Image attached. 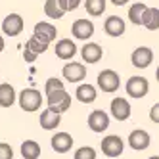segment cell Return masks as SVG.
<instances>
[{
	"label": "cell",
	"mask_w": 159,
	"mask_h": 159,
	"mask_svg": "<svg viewBox=\"0 0 159 159\" xmlns=\"http://www.w3.org/2000/svg\"><path fill=\"white\" fill-rule=\"evenodd\" d=\"M48 98V107L56 113H61L67 111L71 107V96L65 92V88H60V90H54V92H48L46 94Z\"/></svg>",
	"instance_id": "cell-1"
},
{
	"label": "cell",
	"mask_w": 159,
	"mask_h": 159,
	"mask_svg": "<svg viewBox=\"0 0 159 159\" xmlns=\"http://www.w3.org/2000/svg\"><path fill=\"white\" fill-rule=\"evenodd\" d=\"M19 106L23 111H37L40 106H42V94L35 88H23L19 92Z\"/></svg>",
	"instance_id": "cell-2"
},
{
	"label": "cell",
	"mask_w": 159,
	"mask_h": 159,
	"mask_svg": "<svg viewBox=\"0 0 159 159\" xmlns=\"http://www.w3.org/2000/svg\"><path fill=\"white\" fill-rule=\"evenodd\" d=\"M98 86L104 92H117L121 86V77L113 69H104L98 73Z\"/></svg>",
	"instance_id": "cell-3"
},
{
	"label": "cell",
	"mask_w": 159,
	"mask_h": 159,
	"mask_svg": "<svg viewBox=\"0 0 159 159\" xmlns=\"http://www.w3.org/2000/svg\"><path fill=\"white\" fill-rule=\"evenodd\" d=\"M125 90H127V94H129L130 98L140 100V98H144V96L148 94V90H150V83H148L144 77L134 75V77H130L129 81H127V84H125Z\"/></svg>",
	"instance_id": "cell-4"
},
{
	"label": "cell",
	"mask_w": 159,
	"mask_h": 159,
	"mask_svg": "<svg viewBox=\"0 0 159 159\" xmlns=\"http://www.w3.org/2000/svg\"><path fill=\"white\" fill-rule=\"evenodd\" d=\"M130 61L136 69H146V67H150L152 61H153V50L150 46H138L134 48L132 56H130Z\"/></svg>",
	"instance_id": "cell-5"
},
{
	"label": "cell",
	"mask_w": 159,
	"mask_h": 159,
	"mask_svg": "<svg viewBox=\"0 0 159 159\" xmlns=\"http://www.w3.org/2000/svg\"><path fill=\"white\" fill-rule=\"evenodd\" d=\"M125 150V142L119 138V136L111 134V136H106L102 140V153L107 155V157H119Z\"/></svg>",
	"instance_id": "cell-6"
},
{
	"label": "cell",
	"mask_w": 159,
	"mask_h": 159,
	"mask_svg": "<svg viewBox=\"0 0 159 159\" xmlns=\"http://www.w3.org/2000/svg\"><path fill=\"white\" fill-rule=\"evenodd\" d=\"M61 73H63L67 83H81L86 77V67L83 63H79V61H69V63L63 65Z\"/></svg>",
	"instance_id": "cell-7"
},
{
	"label": "cell",
	"mask_w": 159,
	"mask_h": 159,
	"mask_svg": "<svg viewBox=\"0 0 159 159\" xmlns=\"http://www.w3.org/2000/svg\"><path fill=\"white\" fill-rule=\"evenodd\" d=\"M130 113H132V107H130L127 98H119L117 96V98L111 100V115H113V119L127 121L130 117Z\"/></svg>",
	"instance_id": "cell-8"
},
{
	"label": "cell",
	"mask_w": 159,
	"mask_h": 159,
	"mask_svg": "<svg viewBox=\"0 0 159 159\" xmlns=\"http://www.w3.org/2000/svg\"><path fill=\"white\" fill-rule=\"evenodd\" d=\"M71 33H73V37H75V39H79V40H86V39H90V37L94 35V23H92L90 19L81 17V19L73 21Z\"/></svg>",
	"instance_id": "cell-9"
},
{
	"label": "cell",
	"mask_w": 159,
	"mask_h": 159,
	"mask_svg": "<svg viewBox=\"0 0 159 159\" xmlns=\"http://www.w3.org/2000/svg\"><path fill=\"white\" fill-rule=\"evenodd\" d=\"M109 127V115L102 109H94L88 115V129L92 132H104Z\"/></svg>",
	"instance_id": "cell-10"
},
{
	"label": "cell",
	"mask_w": 159,
	"mask_h": 159,
	"mask_svg": "<svg viewBox=\"0 0 159 159\" xmlns=\"http://www.w3.org/2000/svg\"><path fill=\"white\" fill-rule=\"evenodd\" d=\"M2 31L8 37H17L21 31H23V17L19 14H10L4 17L2 21Z\"/></svg>",
	"instance_id": "cell-11"
},
{
	"label": "cell",
	"mask_w": 159,
	"mask_h": 159,
	"mask_svg": "<svg viewBox=\"0 0 159 159\" xmlns=\"http://www.w3.org/2000/svg\"><path fill=\"white\" fill-rule=\"evenodd\" d=\"M150 144H152V136L146 130H142V129H136V130H132L129 134V146L132 148V150H136V152L146 150Z\"/></svg>",
	"instance_id": "cell-12"
},
{
	"label": "cell",
	"mask_w": 159,
	"mask_h": 159,
	"mask_svg": "<svg viewBox=\"0 0 159 159\" xmlns=\"http://www.w3.org/2000/svg\"><path fill=\"white\" fill-rule=\"evenodd\" d=\"M35 37L40 39L42 42H46L50 44L52 40H56V35H58V29H56L52 23H48V21H40V23L35 25Z\"/></svg>",
	"instance_id": "cell-13"
},
{
	"label": "cell",
	"mask_w": 159,
	"mask_h": 159,
	"mask_svg": "<svg viewBox=\"0 0 159 159\" xmlns=\"http://www.w3.org/2000/svg\"><path fill=\"white\" fill-rule=\"evenodd\" d=\"M75 54H77V44L71 39H61L56 42V56L60 60H73Z\"/></svg>",
	"instance_id": "cell-14"
},
{
	"label": "cell",
	"mask_w": 159,
	"mask_h": 159,
	"mask_svg": "<svg viewBox=\"0 0 159 159\" xmlns=\"http://www.w3.org/2000/svg\"><path fill=\"white\" fill-rule=\"evenodd\" d=\"M81 56H83V61H86V63H98L102 60V56H104V50H102L100 44L88 42V44H84V46H83Z\"/></svg>",
	"instance_id": "cell-15"
},
{
	"label": "cell",
	"mask_w": 159,
	"mask_h": 159,
	"mask_svg": "<svg viewBox=\"0 0 159 159\" xmlns=\"http://www.w3.org/2000/svg\"><path fill=\"white\" fill-rule=\"evenodd\" d=\"M52 148L58 153H65V152H69L71 148H73V138H71V134H67V132H56L52 136Z\"/></svg>",
	"instance_id": "cell-16"
},
{
	"label": "cell",
	"mask_w": 159,
	"mask_h": 159,
	"mask_svg": "<svg viewBox=\"0 0 159 159\" xmlns=\"http://www.w3.org/2000/svg\"><path fill=\"white\" fill-rule=\"evenodd\" d=\"M40 127L44 129V130H54L58 125L61 123V117H60V113H56V111H52L50 107L48 109H44L42 113H40Z\"/></svg>",
	"instance_id": "cell-17"
},
{
	"label": "cell",
	"mask_w": 159,
	"mask_h": 159,
	"mask_svg": "<svg viewBox=\"0 0 159 159\" xmlns=\"http://www.w3.org/2000/svg\"><path fill=\"white\" fill-rule=\"evenodd\" d=\"M104 29L109 37H121L125 33V21L119 16H109L104 23Z\"/></svg>",
	"instance_id": "cell-18"
},
{
	"label": "cell",
	"mask_w": 159,
	"mask_h": 159,
	"mask_svg": "<svg viewBox=\"0 0 159 159\" xmlns=\"http://www.w3.org/2000/svg\"><path fill=\"white\" fill-rule=\"evenodd\" d=\"M75 96H77L79 102H83V104H92V102H96V98H98V92H96V86L86 83V84H79Z\"/></svg>",
	"instance_id": "cell-19"
},
{
	"label": "cell",
	"mask_w": 159,
	"mask_h": 159,
	"mask_svg": "<svg viewBox=\"0 0 159 159\" xmlns=\"http://www.w3.org/2000/svg\"><path fill=\"white\" fill-rule=\"evenodd\" d=\"M142 25L148 31H157L159 29V8H146Z\"/></svg>",
	"instance_id": "cell-20"
},
{
	"label": "cell",
	"mask_w": 159,
	"mask_h": 159,
	"mask_svg": "<svg viewBox=\"0 0 159 159\" xmlns=\"http://www.w3.org/2000/svg\"><path fill=\"white\" fill-rule=\"evenodd\" d=\"M16 102V90L12 84L2 83L0 84V106L2 107H12V104Z\"/></svg>",
	"instance_id": "cell-21"
},
{
	"label": "cell",
	"mask_w": 159,
	"mask_h": 159,
	"mask_svg": "<svg viewBox=\"0 0 159 159\" xmlns=\"http://www.w3.org/2000/svg\"><path fill=\"white\" fill-rule=\"evenodd\" d=\"M44 14H46L50 19H61L65 16V10L61 8L60 0H46V4H44Z\"/></svg>",
	"instance_id": "cell-22"
},
{
	"label": "cell",
	"mask_w": 159,
	"mask_h": 159,
	"mask_svg": "<svg viewBox=\"0 0 159 159\" xmlns=\"http://www.w3.org/2000/svg\"><path fill=\"white\" fill-rule=\"evenodd\" d=\"M21 155L25 159H39L40 157V146L35 140H25L21 144Z\"/></svg>",
	"instance_id": "cell-23"
},
{
	"label": "cell",
	"mask_w": 159,
	"mask_h": 159,
	"mask_svg": "<svg viewBox=\"0 0 159 159\" xmlns=\"http://www.w3.org/2000/svg\"><path fill=\"white\" fill-rule=\"evenodd\" d=\"M146 4L142 2H136L129 8V19L132 25H142V19H144V12H146Z\"/></svg>",
	"instance_id": "cell-24"
},
{
	"label": "cell",
	"mask_w": 159,
	"mask_h": 159,
	"mask_svg": "<svg viewBox=\"0 0 159 159\" xmlns=\"http://www.w3.org/2000/svg\"><path fill=\"white\" fill-rule=\"evenodd\" d=\"M84 8L90 16H102L106 12V0H84Z\"/></svg>",
	"instance_id": "cell-25"
},
{
	"label": "cell",
	"mask_w": 159,
	"mask_h": 159,
	"mask_svg": "<svg viewBox=\"0 0 159 159\" xmlns=\"http://www.w3.org/2000/svg\"><path fill=\"white\" fill-rule=\"evenodd\" d=\"M25 48H29L31 52H35V54L39 56V54H44V52L48 50V44H46V42H42L40 39H37L35 35H33V37H31V39L27 40V44H25Z\"/></svg>",
	"instance_id": "cell-26"
},
{
	"label": "cell",
	"mask_w": 159,
	"mask_h": 159,
	"mask_svg": "<svg viewBox=\"0 0 159 159\" xmlns=\"http://www.w3.org/2000/svg\"><path fill=\"white\" fill-rule=\"evenodd\" d=\"M73 159H96V150L90 148V146H83L75 152Z\"/></svg>",
	"instance_id": "cell-27"
},
{
	"label": "cell",
	"mask_w": 159,
	"mask_h": 159,
	"mask_svg": "<svg viewBox=\"0 0 159 159\" xmlns=\"http://www.w3.org/2000/svg\"><path fill=\"white\" fill-rule=\"evenodd\" d=\"M60 88H63V83L60 81V79H56V77H52V79H48L46 81V84H44V92H54V90H60Z\"/></svg>",
	"instance_id": "cell-28"
},
{
	"label": "cell",
	"mask_w": 159,
	"mask_h": 159,
	"mask_svg": "<svg viewBox=\"0 0 159 159\" xmlns=\"http://www.w3.org/2000/svg\"><path fill=\"white\" fill-rule=\"evenodd\" d=\"M0 159H14V150L6 142H0Z\"/></svg>",
	"instance_id": "cell-29"
},
{
	"label": "cell",
	"mask_w": 159,
	"mask_h": 159,
	"mask_svg": "<svg viewBox=\"0 0 159 159\" xmlns=\"http://www.w3.org/2000/svg\"><path fill=\"white\" fill-rule=\"evenodd\" d=\"M60 2H61V8L65 12H73V10H77L81 6V0H60Z\"/></svg>",
	"instance_id": "cell-30"
},
{
	"label": "cell",
	"mask_w": 159,
	"mask_h": 159,
	"mask_svg": "<svg viewBox=\"0 0 159 159\" xmlns=\"http://www.w3.org/2000/svg\"><path fill=\"white\" fill-rule=\"evenodd\" d=\"M150 119H152L153 123L159 125V102L152 106V109H150Z\"/></svg>",
	"instance_id": "cell-31"
},
{
	"label": "cell",
	"mask_w": 159,
	"mask_h": 159,
	"mask_svg": "<svg viewBox=\"0 0 159 159\" xmlns=\"http://www.w3.org/2000/svg\"><path fill=\"white\" fill-rule=\"evenodd\" d=\"M23 58H25V61H35V60H37V54L31 52L29 48H25V50H23Z\"/></svg>",
	"instance_id": "cell-32"
},
{
	"label": "cell",
	"mask_w": 159,
	"mask_h": 159,
	"mask_svg": "<svg viewBox=\"0 0 159 159\" xmlns=\"http://www.w3.org/2000/svg\"><path fill=\"white\" fill-rule=\"evenodd\" d=\"M111 2L115 4V6H125V4L129 2V0H111Z\"/></svg>",
	"instance_id": "cell-33"
},
{
	"label": "cell",
	"mask_w": 159,
	"mask_h": 159,
	"mask_svg": "<svg viewBox=\"0 0 159 159\" xmlns=\"http://www.w3.org/2000/svg\"><path fill=\"white\" fill-rule=\"evenodd\" d=\"M2 50H4V39L0 37V52H2Z\"/></svg>",
	"instance_id": "cell-34"
},
{
	"label": "cell",
	"mask_w": 159,
	"mask_h": 159,
	"mask_svg": "<svg viewBox=\"0 0 159 159\" xmlns=\"http://www.w3.org/2000/svg\"><path fill=\"white\" fill-rule=\"evenodd\" d=\"M155 77H157V81H159V65H157V69H155Z\"/></svg>",
	"instance_id": "cell-35"
},
{
	"label": "cell",
	"mask_w": 159,
	"mask_h": 159,
	"mask_svg": "<svg viewBox=\"0 0 159 159\" xmlns=\"http://www.w3.org/2000/svg\"><path fill=\"white\" fill-rule=\"evenodd\" d=\"M148 159H159V155H152V157H148Z\"/></svg>",
	"instance_id": "cell-36"
}]
</instances>
